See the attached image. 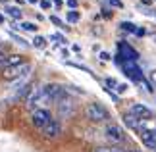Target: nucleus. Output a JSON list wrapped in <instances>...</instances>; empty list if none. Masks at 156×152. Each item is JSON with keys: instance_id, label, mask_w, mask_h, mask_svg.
Instances as JSON below:
<instances>
[{"instance_id": "15", "label": "nucleus", "mask_w": 156, "mask_h": 152, "mask_svg": "<svg viewBox=\"0 0 156 152\" xmlns=\"http://www.w3.org/2000/svg\"><path fill=\"white\" fill-rule=\"evenodd\" d=\"M6 12H8V16L14 17V19H21V16H23V12L20 8H16V6H6Z\"/></svg>"}, {"instance_id": "1", "label": "nucleus", "mask_w": 156, "mask_h": 152, "mask_svg": "<svg viewBox=\"0 0 156 152\" xmlns=\"http://www.w3.org/2000/svg\"><path fill=\"white\" fill-rule=\"evenodd\" d=\"M25 102H27L29 110H39V108H43L44 104H48V98H46L43 87H31Z\"/></svg>"}, {"instance_id": "8", "label": "nucleus", "mask_w": 156, "mask_h": 152, "mask_svg": "<svg viewBox=\"0 0 156 152\" xmlns=\"http://www.w3.org/2000/svg\"><path fill=\"white\" fill-rule=\"evenodd\" d=\"M52 118H50V112L44 110V108H39V110H33L31 114V123L37 127V129H43V127L48 123Z\"/></svg>"}, {"instance_id": "4", "label": "nucleus", "mask_w": 156, "mask_h": 152, "mask_svg": "<svg viewBox=\"0 0 156 152\" xmlns=\"http://www.w3.org/2000/svg\"><path fill=\"white\" fill-rule=\"evenodd\" d=\"M54 104H56V108H58L60 118H64V119L71 118V115H73V112H75V104H73V100L69 98V94H64L62 98L56 100Z\"/></svg>"}, {"instance_id": "27", "label": "nucleus", "mask_w": 156, "mask_h": 152, "mask_svg": "<svg viewBox=\"0 0 156 152\" xmlns=\"http://www.w3.org/2000/svg\"><path fill=\"white\" fill-rule=\"evenodd\" d=\"M106 85H108V87H114V89L118 87V83L114 81V79H106Z\"/></svg>"}, {"instance_id": "37", "label": "nucleus", "mask_w": 156, "mask_h": 152, "mask_svg": "<svg viewBox=\"0 0 156 152\" xmlns=\"http://www.w3.org/2000/svg\"><path fill=\"white\" fill-rule=\"evenodd\" d=\"M154 152H156V148H154Z\"/></svg>"}, {"instance_id": "24", "label": "nucleus", "mask_w": 156, "mask_h": 152, "mask_svg": "<svg viewBox=\"0 0 156 152\" xmlns=\"http://www.w3.org/2000/svg\"><path fill=\"white\" fill-rule=\"evenodd\" d=\"M50 39H52V41H58V42H66V39L62 37V35H58V33H56V35H52Z\"/></svg>"}, {"instance_id": "36", "label": "nucleus", "mask_w": 156, "mask_h": 152, "mask_svg": "<svg viewBox=\"0 0 156 152\" xmlns=\"http://www.w3.org/2000/svg\"><path fill=\"white\" fill-rule=\"evenodd\" d=\"M0 23H4V16H0Z\"/></svg>"}, {"instance_id": "12", "label": "nucleus", "mask_w": 156, "mask_h": 152, "mask_svg": "<svg viewBox=\"0 0 156 152\" xmlns=\"http://www.w3.org/2000/svg\"><path fill=\"white\" fill-rule=\"evenodd\" d=\"M139 135H141V141L145 143V147H147V148H151V150H154V148H156V133L139 131Z\"/></svg>"}, {"instance_id": "29", "label": "nucleus", "mask_w": 156, "mask_h": 152, "mask_svg": "<svg viewBox=\"0 0 156 152\" xmlns=\"http://www.w3.org/2000/svg\"><path fill=\"white\" fill-rule=\"evenodd\" d=\"M100 60H104V62L110 60V54H108V52H100Z\"/></svg>"}, {"instance_id": "10", "label": "nucleus", "mask_w": 156, "mask_h": 152, "mask_svg": "<svg viewBox=\"0 0 156 152\" xmlns=\"http://www.w3.org/2000/svg\"><path fill=\"white\" fill-rule=\"evenodd\" d=\"M122 68H123V71H125V75L131 77L133 81L139 83L141 79H143V71H141V68H139L135 62H122Z\"/></svg>"}, {"instance_id": "22", "label": "nucleus", "mask_w": 156, "mask_h": 152, "mask_svg": "<svg viewBox=\"0 0 156 152\" xmlns=\"http://www.w3.org/2000/svg\"><path fill=\"white\" fill-rule=\"evenodd\" d=\"M12 39H14L16 42H20V44H21V46H29V42H27L25 39H21V37H17V35H14V33H12Z\"/></svg>"}, {"instance_id": "31", "label": "nucleus", "mask_w": 156, "mask_h": 152, "mask_svg": "<svg viewBox=\"0 0 156 152\" xmlns=\"http://www.w3.org/2000/svg\"><path fill=\"white\" fill-rule=\"evenodd\" d=\"M54 2V6H56V8H62V0H52Z\"/></svg>"}, {"instance_id": "3", "label": "nucleus", "mask_w": 156, "mask_h": 152, "mask_svg": "<svg viewBox=\"0 0 156 152\" xmlns=\"http://www.w3.org/2000/svg\"><path fill=\"white\" fill-rule=\"evenodd\" d=\"M29 73H31V64H29V62H21V64H17V65H10V68H4L2 69L4 79H10V81L20 79L23 75H29Z\"/></svg>"}, {"instance_id": "33", "label": "nucleus", "mask_w": 156, "mask_h": 152, "mask_svg": "<svg viewBox=\"0 0 156 152\" xmlns=\"http://www.w3.org/2000/svg\"><path fill=\"white\" fill-rule=\"evenodd\" d=\"M25 2H29V4H37L39 0H25Z\"/></svg>"}, {"instance_id": "35", "label": "nucleus", "mask_w": 156, "mask_h": 152, "mask_svg": "<svg viewBox=\"0 0 156 152\" xmlns=\"http://www.w3.org/2000/svg\"><path fill=\"white\" fill-rule=\"evenodd\" d=\"M127 152H141V150H137V148H133V150H127Z\"/></svg>"}, {"instance_id": "23", "label": "nucleus", "mask_w": 156, "mask_h": 152, "mask_svg": "<svg viewBox=\"0 0 156 152\" xmlns=\"http://www.w3.org/2000/svg\"><path fill=\"white\" fill-rule=\"evenodd\" d=\"M110 4L114 6V8H123V2H122V0H110Z\"/></svg>"}, {"instance_id": "13", "label": "nucleus", "mask_w": 156, "mask_h": 152, "mask_svg": "<svg viewBox=\"0 0 156 152\" xmlns=\"http://www.w3.org/2000/svg\"><path fill=\"white\" fill-rule=\"evenodd\" d=\"M139 121H141L139 118H135V115H133V114H129V112L123 115V123L127 125L129 129H135V131H139Z\"/></svg>"}, {"instance_id": "32", "label": "nucleus", "mask_w": 156, "mask_h": 152, "mask_svg": "<svg viewBox=\"0 0 156 152\" xmlns=\"http://www.w3.org/2000/svg\"><path fill=\"white\" fill-rule=\"evenodd\" d=\"M137 35H139V37H143V35H145V29H137V31H135Z\"/></svg>"}, {"instance_id": "6", "label": "nucleus", "mask_w": 156, "mask_h": 152, "mask_svg": "<svg viewBox=\"0 0 156 152\" xmlns=\"http://www.w3.org/2000/svg\"><path fill=\"white\" fill-rule=\"evenodd\" d=\"M104 137H106L112 144H119V143L125 141V133H123V129H122L119 125H106Z\"/></svg>"}, {"instance_id": "5", "label": "nucleus", "mask_w": 156, "mask_h": 152, "mask_svg": "<svg viewBox=\"0 0 156 152\" xmlns=\"http://www.w3.org/2000/svg\"><path fill=\"white\" fill-rule=\"evenodd\" d=\"M118 62L122 64V62H137V58H139V54H137V50H133L127 42H119L118 44Z\"/></svg>"}, {"instance_id": "11", "label": "nucleus", "mask_w": 156, "mask_h": 152, "mask_svg": "<svg viewBox=\"0 0 156 152\" xmlns=\"http://www.w3.org/2000/svg\"><path fill=\"white\" fill-rule=\"evenodd\" d=\"M129 114H133L135 118H139V119H148V118H152V112L148 110L145 104H131Z\"/></svg>"}, {"instance_id": "19", "label": "nucleus", "mask_w": 156, "mask_h": 152, "mask_svg": "<svg viewBox=\"0 0 156 152\" xmlns=\"http://www.w3.org/2000/svg\"><path fill=\"white\" fill-rule=\"evenodd\" d=\"M119 27H122L123 31H129V33H135V31H137V27L133 25V23H129V21H123V23H119Z\"/></svg>"}, {"instance_id": "7", "label": "nucleus", "mask_w": 156, "mask_h": 152, "mask_svg": "<svg viewBox=\"0 0 156 152\" xmlns=\"http://www.w3.org/2000/svg\"><path fill=\"white\" fill-rule=\"evenodd\" d=\"M44 94H46V98H48V102H56L60 100L64 94H68V90H66L62 85H58V83H50V85H44Z\"/></svg>"}, {"instance_id": "16", "label": "nucleus", "mask_w": 156, "mask_h": 152, "mask_svg": "<svg viewBox=\"0 0 156 152\" xmlns=\"http://www.w3.org/2000/svg\"><path fill=\"white\" fill-rule=\"evenodd\" d=\"M66 17H68L69 23H77V21L81 19V14H79V12H75V10H71V12H68V16H66Z\"/></svg>"}, {"instance_id": "20", "label": "nucleus", "mask_w": 156, "mask_h": 152, "mask_svg": "<svg viewBox=\"0 0 156 152\" xmlns=\"http://www.w3.org/2000/svg\"><path fill=\"white\" fill-rule=\"evenodd\" d=\"M139 85H141V87L147 90V93H152V90H154V89H152V83H151V81H147L145 77H143L141 81H139Z\"/></svg>"}, {"instance_id": "28", "label": "nucleus", "mask_w": 156, "mask_h": 152, "mask_svg": "<svg viewBox=\"0 0 156 152\" xmlns=\"http://www.w3.org/2000/svg\"><path fill=\"white\" fill-rule=\"evenodd\" d=\"M68 6H69L71 10H75L77 8V0H68Z\"/></svg>"}, {"instance_id": "25", "label": "nucleus", "mask_w": 156, "mask_h": 152, "mask_svg": "<svg viewBox=\"0 0 156 152\" xmlns=\"http://www.w3.org/2000/svg\"><path fill=\"white\" fill-rule=\"evenodd\" d=\"M116 90H118L119 94H122V93H125V90H127V85H123V83H122V85H118V87H116Z\"/></svg>"}, {"instance_id": "30", "label": "nucleus", "mask_w": 156, "mask_h": 152, "mask_svg": "<svg viewBox=\"0 0 156 152\" xmlns=\"http://www.w3.org/2000/svg\"><path fill=\"white\" fill-rule=\"evenodd\" d=\"M151 83H152V85H156V69H154V71H151Z\"/></svg>"}, {"instance_id": "21", "label": "nucleus", "mask_w": 156, "mask_h": 152, "mask_svg": "<svg viewBox=\"0 0 156 152\" xmlns=\"http://www.w3.org/2000/svg\"><path fill=\"white\" fill-rule=\"evenodd\" d=\"M50 21L54 23V25H58V27H62V29H68V27H66V25H64V21H62V19H60V17H56V16H52V17H50Z\"/></svg>"}, {"instance_id": "26", "label": "nucleus", "mask_w": 156, "mask_h": 152, "mask_svg": "<svg viewBox=\"0 0 156 152\" xmlns=\"http://www.w3.org/2000/svg\"><path fill=\"white\" fill-rule=\"evenodd\" d=\"M41 8H43V10H48L50 8V2H48V0H41Z\"/></svg>"}, {"instance_id": "17", "label": "nucleus", "mask_w": 156, "mask_h": 152, "mask_svg": "<svg viewBox=\"0 0 156 152\" xmlns=\"http://www.w3.org/2000/svg\"><path fill=\"white\" fill-rule=\"evenodd\" d=\"M20 29H23V31H31V33H35L39 27L35 25V23H31V21H23L21 25H20Z\"/></svg>"}, {"instance_id": "9", "label": "nucleus", "mask_w": 156, "mask_h": 152, "mask_svg": "<svg viewBox=\"0 0 156 152\" xmlns=\"http://www.w3.org/2000/svg\"><path fill=\"white\" fill-rule=\"evenodd\" d=\"M41 131H43V135L46 139H56V137H60V133H62V125H60L58 119H50Z\"/></svg>"}, {"instance_id": "2", "label": "nucleus", "mask_w": 156, "mask_h": 152, "mask_svg": "<svg viewBox=\"0 0 156 152\" xmlns=\"http://www.w3.org/2000/svg\"><path fill=\"white\" fill-rule=\"evenodd\" d=\"M85 115H87V119L93 121V123H102V121H106L108 118H110L108 110L102 104H98V102H91V104H87Z\"/></svg>"}, {"instance_id": "18", "label": "nucleus", "mask_w": 156, "mask_h": 152, "mask_svg": "<svg viewBox=\"0 0 156 152\" xmlns=\"http://www.w3.org/2000/svg\"><path fill=\"white\" fill-rule=\"evenodd\" d=\"M33 46H37V48H44V46H46V39H44V37H41V35H37V37L33 39Z\"/></svg>"}, {"instance_id": "34", "label": "nucleus", "mask_w": 156, "mask_h": 152, "mask_svg": "<svg viewBox=\"0 0 156 152\" xmlns=\"http://www.w3.org/2000/svg\"><path fill=\"white\" fill-rule=\"evenodd\" d=\"M152 2V0H143V4H151Z\"/></svg>"}, {"instance_id": "14", "label": "nucleus", "mask_w": 156, "mask_h": 152, "mask_svg": "<svg viewBox=\"0 0 156 152\" xmlns=\"http://www.w3.org/2000/svg\"><path fill=\"white\" fill-rule=\"evenodd\" d=\"M91 152H125V150L122 147H118V144H112V147H97Z\"/></svg>"}]
</instances>
